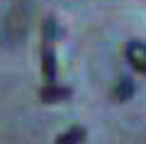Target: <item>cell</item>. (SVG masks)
<instances>
[{"mask_svg": "<svg viewBox=\"0 0 146 144\" xmlns=\"http://www.w3.org/2000/svg\"><path fill=\"white\" fill-rule=\"evenodd\" d=\"M124 56H127V61H129L136 71L146 73V44L144 42H139V39L129 42L127 49H124Z\"/></svg>", "mask_w": 146, "mask_h": 144, "instance_id": "1", "label": "cell"}, {"mask_svg": "<svg viewBox=\"0 0 146 144\" xmlns=\"http://www.w3.org/2000/svg\"><path fill=\"white\" fill-rule=\"evenodd\" d=\"M68 98H71V88L58 86L56 81L39 88V100H42V103H63V100H68Z\"/></svg>", "mask_w": 146, "mask_h": 144, "instance_id": "2", "label": "cell"}, {"mask_svg": "<svg viewBox=\"0 0 146 144\" xmlns=\"http://www.w3.org/2000/svg\"><path fill=\"white\" fill-rule=\"evenodd\" d=\"M42 76L46 83L56 81V54H54L51 42H44L42 44Z\"/></svg>", "mask_w": 146, "mask_h": 144, "instance_id": "3", "label": "cell"}, {"mask_svg": "<svg viewBox=\"0 0 146 144\" xmlns=\"http://www.w3.org/2000/svg\"><path fill=\"white\" fill-rule=\"evenodd\" d=\"M131 95H134V81L127 76H122L119 81L115 83V88H112V98L119 100V103H124V100H129Z\"/></svg>", "mask_w": 146, "mask_h": 144, "instance_id": "4", "label": "cell"}, {"mask_svg": "<svg viewBox=\"0 0 146 144\" xmlns=\"http://www.w3.org/2000/svg\"><path fill=\"white\" fill-rule=\"evenodd\" d=\"M85 139V127H71V129H66L63 134H58V139H56V144H80Z\"/></svg>", "mask_w": 146, "mask_h": 144, "instance_id": "5", "label": "cell"}, {"mask_svg": "<svg viewBox=\"0 0 146 144\" xmlns=\"http://www.w3.org/2000/svg\"><path fill=\"white\" fill-rule=\"evenodd\" d=\"M58 37H61V27H58V22L54 20V17H46V20L42 22V39L54 44Z\"/></svg>", "mask_w": 146, "mask_h": 144, "instance_id": "6", "label": "cell"}]
</instances>
